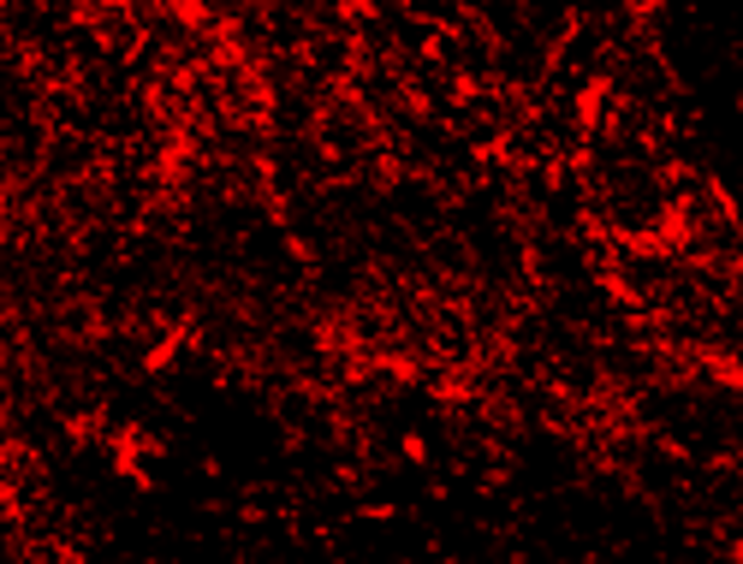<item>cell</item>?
<instances>
[{
	"label": "cell",
	"mask_w": 743,
	"mask_h": 564,
	"mask_svg": "<svg viewBox=\"0 0 743 564\" xmlns=\"http://www.w3.org/2000/svg\"><path fill=\"white\" fill-rule=\"evenodd\" d=\"M398 452H405V458H410V464H428V440H423V433H417V428H410V433H405V440H398Z\"/></svg>",
	"instance_id": "cell-1"
},
{
	"label": "cell",
	"mask_w": 743,
	"mask_h": 564,
	"mask_svg": "<svg viewBox=\"0 0 743 564\" xmlns=\"http://www.w3.org/2000/svg\"><path fill=\"white\" fill-rule=\"evenodd\" d=\"M624 7H631V12H637V19H654V12H661V7H666V0H624Z\"/></svg>",
	"instance_id": "cell-2"
}]
</instances>
